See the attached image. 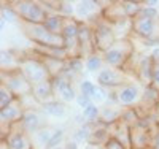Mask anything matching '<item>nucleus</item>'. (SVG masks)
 <instances>
[{"instance_id": "1", "label": "nucleus", "mask_w": 159, "mask_h": 149, "mask_svg": "<svg viewBox=\"0 0 159 149\" xmlns=\"http://www.w3.org/2000/svg\"><path fill=\"white\" fill-rule=\"evenodd\" d=\"M22 33L27 37L37 48H56V49H65L64 37L59 33H52L48 30L43 24H29L19 21Z\"/></svg>"}, {"instance_id": "2", "label": "nucleus", "mask_w": 159, "mask_h": 149, "mask_svg": "<svg viewBox=\"0 0 159 149\" xmlns=\"http://www.w3.org/2000/svg\"><path fill=\"white\" fill-rule=\"evenodd\" d=\"M19 57H21L19 70L32 86L45 83V81H51V75L46 68V65L34 51H22L19 52Z\"/></svg>"}, {"instance_id": "3", "label": "nucleus", "mask_w": 159, "mask_h": 149, "mask_svg": "<svg viewBox=\"0 0 159 149\" xmlns=\"http://www.w3.org/2000/svg\"><path fill=\"white\" fill-rule=\"evenodd\" d=\"M134 42L130 38H121L107 51L102 54L105 67H111V68H123L126 64L134 57Z\"/></svg>"}, {"instance_id": "4", "label": "nucleus", "mask_w": 159, "mask_h": 149, "mask_svg": "<svg viewBox=\"0 0 159 149\" xmlns=\"http://www.w3.org/2000/svg\"><path fill=\"white\" fill-rule=\"evenodd\" d=\"M11 7L16 10L18 18L22 22L29 24H45L49 13L40 2H32V0H18V2H10Z\"/></svg>"}, {"instance_id": "5", "label": "nucleus", "mask_w": 159, "mask_h": 149, "mask_svg": "<svg viewBox=\"0 0 159 149\" xmlns=\"http://www.w3.org/2000/svg\"><path fill=\"white\" fill-rule=\"evenodd\" d=\"M0 78H2V84L10 89V92L19 100H24L32 95V84L27 81L22 75V72L18 70H2L0 73Z\"/></svg>"}, {"instance_id": "6", "label": "nucleus", "mask_w": 159, "mask_h": 149, "mask_svg": "<svg viewBox=\"0 0 159 149\" xmlns=\"http://www.w3.org/2000/svg\"><path fill=\"white\" fill-rule=\"evenodd\" d=\"M96 83L100 86V87H105V89H119L129 83H134L132 81V75L123 68H111V67H105V68L97 75L96 78Z\"/></svg>"}, {"instance_id": "7", "label": "nucleus", "mask_w": 159, "mask_h": 149, "mask_svg": "<svg viewBox=\"0 0 159 149\" xmlns=\"http://www.w3.org/2000/svg\"><path fill=\"white\" fill-rule=\"evenodd\" d=\"M91 24H92V29H94V42H96L97 52H100V54L107 52L118 42L116 33L113 32L111 25L108 22H105L100 16L92 19Z\"/></svg>"}, {"instance_id": "8", "label": "nucleus", "mask_w": 159, "mask_h": 149, "mask_svg": "<svg viewBox=\"0 0 159 149\" xmlns=\"http://www.w3.org/2000/svg\"><path fill=\"white\" fill-rule=\"evenodd\" d=\"M116 105L123 108H137L143 99V89L137 83H129L115 90Z\"/></svg>"}, {"instance_id": "9", "label": "nucleus", "mask_w": 159, "mask_h": 149, "mask_svg": "<svg viewBox=\"0 0 159 149\" xmlns=\"http://www.w3.org/2000/svg\"><path fill=\"white\" fill-rule=\"evenodd\" d=\"M157 24H159L157 19L148 18V16L142 15V13H139V15L132 19V32H134L139 38L145 40V42H151V40L156 38Z\"/></svg>"}, {"instance_id": "10", "label": "nucleus", "mask_w": 159, "mask_h": 149, "mask_svg": "<svg viewBox=\"0 0 159 149\" xmlns=\"http://www.w3.org/2000/svg\"><path fill=\"white\" fill-rule=\"evenodd\" d=\"M2 140H5L8 149H35L32 137L24 132L19 122L8 130L5 137H2Z\"/></svg>"}, {"instance_id": "11", "label": "nucleus", "mask_w": 159, "mask_h": 149, "mask_svg": "<svg viewBox=\"0 0 159 149\" xmlns=\"http://www.w3.org/2000/svg\"><path fill=\"white\" fill-rule=\"evenodd\" d=\"M52 83V89H54V95L57 97L56 100L62 102V103H72V102H76V97L78 94L72 84V78L67 76V75H61L54 79H51Z\"/></svg>"}, {"instance_id": "12", "label": "nucleus", "mask_w": 159, "mask_h": 149, "mask_svg": "<svg viewBox=\"0 0 159 149\" xmlns=\"http://www.w3.org/2000/svg\"><path fill=\"white\" fill-rule=\"evenodd\" d=\"M25 113V106L22 105V102L19 99H16L11 105L5 106L0 110V122H2V129L5 127V133L2 137H5L7 132L18 122H21V119Z\"/></svg>"}, {"instance_id": "13", "label": "nucleus", "mask_w": 159, "mask_h": 149, "mask_svg": "<svg viewBox=\"0 0 159 149\" xmlns=\"http://www.w3.org/2000/svg\"><path fill=\"white\" fill-rule=\"evenodd\" d=\"M78 42H80V49H81V59H88L89 56L97 52L94 42V29H92L91 22H80Z\"/></svg>"}, {"instance_id": "14", "label": "nucleus", "mask_w": 159, "mask_h": 149, "mask_svg": "<svg viewBox=\"0 0 159 149\" xmlns=\"http://www.w3.org/2000/svg\"><path fill=\"white\" fill-rule=\"evenodd\" d=\"M102 2L96 0H81V2L75 3V19L80 22H91L92 18H99L103 7H100Z\"/></svg>"}, {"instance_id": "15", "label": "nucleus", "mask_w": 159, "mask_h": 149, "mask_svg": "<svg viewBox=\"0 0 159 149\" xmlns=\"http://www.w3.org/2000/svg\"><path fill=\"white\" fill-rule=\"evenodd\" d=\"M19 124L24 129V132L29 133L32 137V135H35L43 127L42 125V114H40V111L35 110V108H25V113H24Z\"/></svg>"}, {"instance_id": "16", "label": "nucleus", "mask_w": 159, "mask_h": 149, "mask_svg": "<svg viewBox=\"0 0 159 149\" xmlns=\"http://www.w3.org/2000/svg\"><path fill=\"white\" fill-rule=\"evenodd\" d=\"M34 102L37 105H46L52 100H56L54 97V89H52V83L51 81H45V83H40V84H35L32 86V95Z\"/></svg>"}, {"instance_id": "17", "label": "nucleus", "mask_w": 159, "mask_h": 149, "mask_svg": "<svg viewBox=\"0 0 159 149\" xmlns=\"http://www.w3.org/2000/svg\"><path fill=\"white\" fill-rule=\"evenodd\" d=\"M100 18L111 25V24L119 22L121 19H126L127 15H126L121 2H107V7H103V10L100 13Z\"/></svg>"}, {"instance_id": "18", "label": "nucleus", "mask_w": 159, "mask_h": 149, "mask_svg": "<svg viewBox=\"0 0 159 149\" xmlns=\"http://www.w3.org/2000/svg\"><path fill=\"white\" fill-rule=\"evenodd\" d=\"M123 111H124V108L123 106H119V105H107V106H103L100 108V117H99V122L103 124V125H115L116 122H119V119H121L123 116Z\"/></svg>"}, {"instance_id": "19", "label": "nucleus", "mask_w": 159, "mask_h": 149, "mask_svg": "<svg viewBox=\"0 0 159 149\" xmlns=\"http://www.w3.org/2000/svg\"><path fill=\"white\" fill-rule=\"evenodd\" d=\"M111 138V130L108 125H103L100 122H97L94 125V130H92V135L89 138V143L88 144H92V146H105L108 140Z\"/></svg>"}, {"instance_id": "20", "label": "nucleus", "mask_w": 159, "mask_h": 149, "mask_svg": "<svg viewBox=\"0 0 159 149\" xmlns=\"http://www.w3.org/2000/svg\"><path fill=\"white\" fill-rule=\"evenodd\" d=\"M111 137L116 138L119 143H123L126 149H132V141H130V127L126 125L124 122H116L115 125H110Z\"/></svg>"}, {"instance_id": "21", "label": "nucleus", "mask_w": 159, "mask_h": 149, "mask_svg": "<svg viewBox=\"0 0 159 149\" xmlns=\"http://www.w3.org/2000/svg\"><path fill=\"white\" fill-rule=\"evenodd\" d=\"M42 111L45 114H48L49 117H54V119H65L67 117V106L65 103L59 102V100H52L46 105H42Z\"/></svg>"}, {"instance_id": "22", "label": "nucleus", "mask_w": 159, "mask_h": 149, "mask_svg": "<svg viewBox=\"0 0 159 149\" xmlns=\"http://www.w3.org/2000/svg\"><path fill=\"white\" fill-rule=\"evenodd\" d=\"M52 133H54V127H48V125H43L42 129H40L35 135H32V141H34V146H40V147H43L46 149L49 141H51V137H52Z\"/></svg>"}, {"instance_id": "23", "label": "nucleus", "mask_w": 159, "mask_h": 149, "mask_svg": "<svg viewBox=\"0 0 159 149\" xmlns=\"http://www.w3.org/2000/svg\"><path fill=\"white\" fill-rule=\"evenodd\" d=\"M105 68V62H103V57L100 52H96L89 56L88 59H84V70L88 73H100L102 70Z\"/></svg>"}, {"instance_id": "24", "label": "nucleus", "mask_w": 159, "mask_h": 149, "mask_svg": "<svg viewBox=\"0 0 159 149\" xmlns=\"http://www.w3.org/2000/svg\"><path fill=\"white\" fill-rule=\"evenodd\" d=\"M94 125H96V124H91V122L81 124V125L75 130L72 140H75L78 144H88L91 135H92V130H94Z\"/></svg>"}, {"instance_id": "25", "label": "nucleus", "mask_w": 159, "mask_h": 149, "mask_svg": "<svg viewBox=\"0 0 159 149\" xmlns=\"http://www.w3.org/2000/svg\"><path fill=\"white\" fill-rule=\"evenodd\" d=\"M64 22H65V18L61 16V15H56V13H51L48 16V19L45 21V27L48 30H51L52 33H59L62 35V29H64Z\"/></svg>"}, {"instance_id": "26", "label": "nucleus", "mask_w": 159, "mask_h": 149, "mask_svg": "<svg viewBox=\"0 0 159 149\" xmlns=\"http://www.w3.org/2000/svg\"><path fill=\"white\" fill-rule=\"evenodd\" d=\"M119 121L124 122L126 125H129V127H134L142 121V117H140V114H139V111L135 110V108H124L123 116H121Z\"/></svg>"}, {"instance_id": "27", "label": "nucleus", "mask_w": 159, "mask_h": 149, "mask_svg": "<svg viewBox=\"0 0 159 149\" xmlns=\"http://www.w3.org/2000/svg\"><path fill=\"white\" fill-rule=\"evenodd\" d=\"M81 116H83V119L86 121V122L97 124V122H99V117H100V106L92 102V103L86 108V110L81 111Z\"/></svg>"}, {"instance_id": "28", "label": "nucleus", "mask_w": 159, "mask_h": 149, "mask_svg": "<svg viewBox=\"0 0 159 149\" xmlns=\"http://www.w3.org/2000/svg\"><path fill=\"white\" fill-rule=\"evenodd\" d=\"M84 68V60L81 57L76 59H69L67 60V67H65V75L70 76L73 79V76H76L78 73H81V70Z\"/></svg>"}, {"instance_id": "29", "label": "nucleus", "mask_w": 159, "mask_h": 149, "mask_svg": "<svg viewBox=\"0 0 159 149\" xmlns=\"http://www.w3.org/2000/svg\"><path fill=\"white\" fill-rule=\"evenodd\" d=\"M0 13H2V21H5V22H16V21H19L16 10L11 7L10 2L2 3V10H0Z\"/></svg>"}, {"instance_id": "30", "label": "nucleus", "mask_w": 159, "mask_h": 149, "mask_svg": "<svg viewBox=\"0 0 159 149\" xmlns=\"http://www.w3.org/2000/svg\"><path fill=\"white\" fill-rule=\"evenodd\" d=\"M97 84H94L92 81H89V79H83L81 83H80V94L81 95H86V97H89L91 100H92V97H94V94L97 92Z\"/></svg>"}, {"instance_id": "31", "label": "nucleus", "mask_w": 159, "mask_h": 149, "mask_svg": "<svg viewBox=\"0 0 159 149\" xmlns=\"http://www.w3.org/2000/svg\"><path fill=\"white\" fill-rule=\"evenodd\" d=\"M64 141H65V130L61 129V127H54V133H52L51 141H49V144H48L46 149H52V147L62 146Z\"/></svg>"}, {"instance_id": "32", "label": "nucleus", "mask_w": 159, "mask_h": 149, "mask_svg": "<svg viewBox=\"0 0 159 149\" xmlns=\"http://www.w3.org/2000/svg\"><path fill=\"white\" fill-rule=\"evenodd\" d=\"M15 100H16V97L10 92V89H7L3 84L0 86V110L8 106V105H11Z\"/></svg>"}, {"instance_id": "33", "label": "nucleus", "mask_w": 159, "mask_h": 149, "mask_svg": "<svg viewBox=\"0 0 159 149\" xmlns=\"http://www.w3.org/2000/svg\"><path fill=\"white\" fill-rule=\"evenodd\" d=\"M151 87L159 90V64L153 62V73H151Z\"/></svg>"}, {"instance_id": "34", "label": "nucleus", "mask_w": 159, "mask_h": 149, "mask_svg": "<svg viewBox=\"0 0 159 149\" xmlns=\"http://www.w3.org/2000/svg\"><path fill=\"white\" fill-rule=\"evenodd\" d=\"M91 103H92V100H91L89 97L81 95V94H78V97H76V105H78V108H81V111H83V110H86V108H88Z\"/></svg>"}, {"instance_id": "35", "label": "nucleus", "mask_w": 159, "mask_h": 149, "mask_svg": "<svg viewBox=\"0 0 159 149\" xmlns=\"http://www.w3.org/2000/svg\"><path fill=\"white\" fill-rule=\"evenodd\" d=\"M103 149H126V147H124V144H123V143H119L116 138H113V137H111L107 143H105Z\"/></svg>"}, {"instance_id": "36", "label": "nucleus", "mask_w": 159, "mask_h": 149, "mask_svg": "<svg viewBox=\"0 0 159 149\" xmlns=\"http://www.w3.org/2000/svg\"><path fill=\"white\" fill-rule=\"evenodd\" d=\"M150 57H151V60H153V62H157V64H159V46H156V48L151 51Z\"/></svg>"}, {"instance_id": "37", "label": "nucleus", "mask_w": 159, "mask_h": 149, "mask_svg": "<svg viewBox=\"0 0 159 149\" xmlns=\"http://www.w3.org/2000/svg\"><path fill=\"white\" fill-rule=\"evenodd\" d=\"M64 147H65V149H78V147H80V144H78L75 140H69L67 143L64 144Z\"/></svg>"}, {"instance_id": "38", "label": "nucleus", "mask_w": 159, "mask_h": 149, "mask_svg": "<svg viewBox=\"0 0 159 149\" xmlns=\"http://www.w3.org/2000/svg\"><path fill=\"white\" fill-rule=\"evenodd\" d=\"M151 149H159V133L154 130V137H153V143H151Z\"/></svg>"}, {"instance_id": "39", "label": "nucleus", "mask_w": 159, "mask_h": 149, "mask_svg": "<svg viewBox=\"0 0 159 149\" xmlns=\"http://www.w3.org/2000/svg\"><path fill=\"white\" fill-rule=\"evenodd\" d=\"M154 130L159 133V117H157V121H156V124H154Z\"/></svg>"}, {"instance_id": "40", "label": "nucleus", "mask_w": 159, "mask_h": 149, "mask_svg": "<svg viewBox=\"0 0 159 149\" xmlns=\"http://www.w3.org/2000/svg\"><path fill=\"white\" fill-rule=\"evenodd\" d=\"M156 114H157V117H159V105H157V108H156Z\"/></svg>"}, {"instance_id": "41", "label": "nucleus", "mask_w": 159, "mask_h": 149, "mask_svg": "<svg viewBox=\"0 0 159 149\" xmlns=\"http://www.w3.org/2000/svg\"><path fill=\"white\" fill-rule=\"evenodd\" d=\"M52 149H65L64 146H57V147H52Z\"/></svg>"}, {"instance_id": "42", "label": "nucleus", "mask_w": 159, "mask_h": 149, "mask_svg": "<svg viewBox=\"0 0 159 149\" xmlns=\"http://www.w3.org/2000/svg\"><path fill=\"white\" fill-rule=\"evenodd\" d=\"M148 149H151V147H148Z\"/></svg>"}]
</instances>
